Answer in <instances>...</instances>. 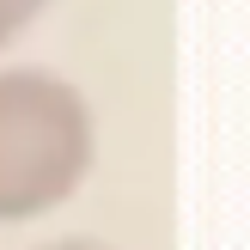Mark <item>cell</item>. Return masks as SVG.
Returning a JSON list of instances; mask_svg holds the SVG:
<instances>
[{
	"mask_svg": "<svg viewBox=\"0 0 250 250\" xmlns=\"http://www.w3.org/2000/svg\"><path fill=\"white\" fill-rule=\"evenodd\" d=\"M98 159L85 92L43 67H0V226L61 208Z\"/></svg>",
	"mask_w": 250,
	"mask_h": 250,
	"instance_id": "6da1fadb",
	"label": "cell"
},
{
	"mask_svg": "<svg viewBox=\"0 0 250 250\" xmlns=\"http://www.w3.org/2000/svg\"><path fill=\"white\" fill-rule=\"evenodd\" d=\"M43 250H110V244H92V238H67V244H43Z\"/></svg>",
	"mask_w": 250,
	"mask_h": 250,
	"instance_id": "3957f363",
	"label": "cell"
},
{
	"mask_svg": "<svg viewBox=\"0 0 250 250\" xmlns=\"http://www.w3.org/2000/svg\"><path fill=\"white\" fill-rule=\"evenodd\" d=\"M43 6H49V0H0V49L19 43V37L43 19Z\"/></svg>",
	"mask_w": 250,
	"mask_h": 250,
	"instance_id": "7a4b0ae2",
	"label": "cell"
}]
</instances>
